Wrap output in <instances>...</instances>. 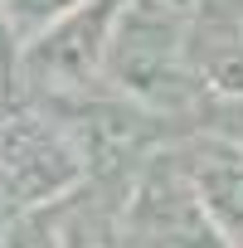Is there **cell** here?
I'll return each instance as SVG.
<instances>
[{
	"instance_id": "obj_2",
	"label": "cell",
	"mask_w": 243,
	"mask_h": 248,
	"mask_svg": "<svg viewBox=\"0 0 243 248\" xmlns=\"http://www.w3.org/2000/svg\"><path fill=\"white\" fill-rule=\"evenodd\" d=\"M88 185L83 156L49 107H20L0 122V200L15 209L63 204Z\"/></svg>"
},
{
	"instance_id": "obj_5",
	"label": "cell",
	"mask_w": 243,
	"mask_h": 248,
	"mask_svg": "<svg viewBox=\"0 0 243 248\" xmlns=\"http://www.w3.org/2000/svg\"><path fill=\"white\" fill-rule=\"evenodd\" d=\"M83 0H0V20H5L10 39H15V54L25 44H34L44 30H54L63 15H73Z\"/></svg>"
},
{
	"instance_id": "obj_7",
	"label": "cell",
	"mask_w": 243,
	"mask_h": 248,
	"mask_svg": "<svg viewBox=\"0 0 243 248\" xmlns=\"http://www.w3.org/2000/svg\"><path fill=\"white\" fill-rule=\"evenodd\" d=\"M199 132L243 146V97H209V122H204Z\"/></svg>"
},
{
	"instance_id": "obj_6",
	"label": "cell",
	"mask_w": 243,
	"mask_h": 248,
	"mask_svg": "<svg viewBox=\"0 0 243 248\" xmlns=\"http://www.w3.org/2000/svg\"><path fill=\"white\" fill-rule=\"evenodd\" d=\"M0 248H63V214L59 204H39V209H20L5 233Z\"/></svg>"
},
{
	"instance_id": "obj_1",
	"label": "cell",
	"mask_w": 243,
	"mask_h": 248,
	"mask_svg": "<svg viewBox=\"0 0 243 248\" xmlns=\"http://www.w3.org/2000/svg\"><path fill=\"white\" fill-rule=\"evenodd\" d=\"M185 20L190 15L166 0H127L107 30L97 83L156 117H190L199 88L185 68Z\"/></svg>"
},
{
	"instance_id": "obj_4",
	"label": "cell",
	"mask_w": 243,
	"mask_h": 248,
	"mask_svg": "<svg viewBox=\"0 0 243 248\" xmlns=\"http://www.w3.org/2000/svg\"><path fill=\"white\" fill-rule=\"evenodd\" d=\"M185 68L199 97H243V15L228 0H199L190 10Z\"/></svg>"
},
{
	"instance_id": "obj_3",
	"label": "cell",
	"mask_w": 243,
	"mask_h": 248,
	"mask_svg": "<svg viewBox=\"0 0 243 248\" xmlns=\"http://www.w3.org/2000/svg\"><path fill=\"white\" fill-rule=\"evenodd\" d=\"M185 185L195 195L199 219L209 224L219 248H243V146L195 132L175 146Z\"/></svg>"
}]
</instances>
